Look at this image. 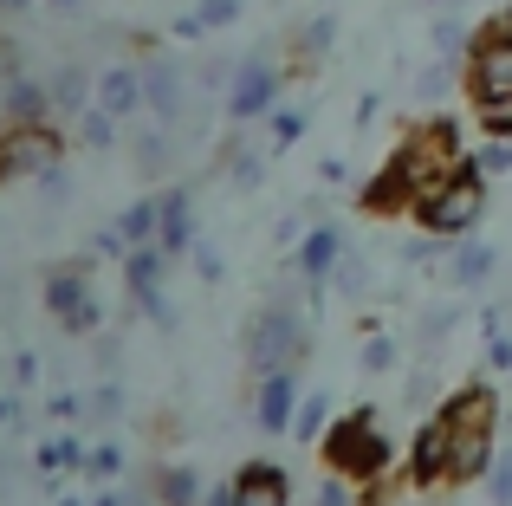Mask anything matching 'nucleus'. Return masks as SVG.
<instances>
[{
  "instance_id": "obj_1",
  "label": "nucleus",
  "mask_w": 512,
  "mask_h": 506,
  "mask_svg": "<svg viewBox=\"0 0 512 506\" xmlns=\"http://www.w3.org/2000/svg\"><path fill=\"white\" fill-rule=\"evenodd\" d=\"M480 215H487V176H480V163L454 169V176H441L435 189L415 202V228L435 234V241H467V234L480 228Z\"/></svg>"
},
{
  "instance_id": "obj_2",
  "label": "nucleus",
  "mask_w": 512,
  "mask_h": 506,
  "mask_svg": "<svg viewBox=\"0 0 512 506\" xmlns=\"http://www.w3.org/2000/svg\"><path fill=\"white\" fill-rule=\"evenodd\" d=\"M305 344H312V331H305V312L292 305V292H273V299L253 312V325H247V364H253V377L299 370Z\"/></svg>"
},
{
  "instance_id": "obj_3",
  "label": "nucleus",
  "mask_w": 512,
  "mask_h": 506,
  "mask_svg": "<svg viewBox=\"0 0 512 506\" xmlns=\"http://www.w3.org/2000/svg\"><path fill=\"white\" fill-rule=\"evenodd\" d=\"M318 448H325V468L338 474V481L376 487L389 474V442H383V429H376V409H350V416H338Z\"/></svg>"
},
{
  "instance_id": "obj_4",
  "label": "nucleus",
  "mask_w": 512,
  "mask_h": 506,
  "mask_svg": "<svg viewBox=\"0 0 512 506\" xmlns=\"http://www.w3.org/2000/svg\"><path fill=\"white\" fill-rule=\"evenodd\" d=\"M65 169V130L59 124H7L0 130V182L52 176Z\"/></svg>"
},
{
  "instance_id": "obj_5",
  "label": "nucleus",
  "mask_w": 512,
  "mask_h": 506,
  "mask_svg": "<svg viewBox=\"0 0 512 506\" xmlns=\"http://www.w3.org/2000/svg\"><path fill=\"white\" fill-rule=\"evenodd\" d=\"M46 312L59 318L65 331H78V338H91V331L104 325L98 299H91V260H65L46 273Z\"/></svg>"
},
{
  "instance_id": "obj_6",
  "label": "nucleus",
  "mask_w": 512,
  "mask_h": 506,
  "mask_svg": "<svg viewBox=\"0 0 512 506\" xmlns=\"http://www.w3.org/2000/svg\"><path fill=\"white\" fill-rule=\"evenodd\" d=\"M467 98L474 104H512V39L506 33H480L474 52H467V72H461Z\"/></svg>"
},
{
  "instance_id": "obj_7",
  "label": "nucleus",
  "mask_w": 512,
  "mask_h": 506,
  "mask_svg": "<svg viewBox=\"0 0 512 506\" xmlns=\"http://www.w3.org/2000/svg\"><path fill=\"white\" fill-rule=\"evenodd\" d=\"M279 65H266V52L260 59H240V72H234V85H227V117H240V124H253V117H273L279 111Z\"/></svg>"
},
{
  "instance_id": "obj_8",
  "label": "nucleus",
  "mask_w": 512,
  "mask_h": 506,
  "mask_svg": "<svg viewBox=\"0 0 512 506\" xmlns=\"http://www.w3.org/2000/svg\"><path fill=\"white\" fill-rule=\"evenodd\" d=\"M441 481H454V429L428 416L409 442V487H441Z\"/></svg>"
},
{
  "instance_id": "obj_9",
  "label": "nucleus",
  "mask_w": 512,
  "mask_h": 506,
  "mask_svg": "<svg viewBox=\"0 0 512 506\" xmlns=\"http://www.w3.org/2000/svg\"><path fill=\"white\" fill-rule=\"evenodd\" d=\"M143 104L156 111V124L175 130L188 117V85H182V65H169V59H150L143 65Z\"/></svg>"
},
{
  "instance_id": "obj_10",
  "label": "nucleus",
  "mask_w": 512,
  "mask_h": 506,
  "mask_svg": "<svg viewBox=\"0 0 512 506\" xmlns=\"http://www.w3.org/2000/svg\"><path fill=\"white\" fill-rule=\"evenodd\" d=\"M435 416L448 422L454 435H493V422H500V396H493L487 383H467V390H454Z\"/></svg>"
},
{
  "instance_id": "obj_11",
  "label": "nucleus",
  "mask_w": 512,
  "mask_h": 506,
  "mask_svg": "<svg viewBox=\"0 0 512 506\" xmlns=\"http://www.w3.org/2000/svg\"><path fill=\"white\" fill-rule=\"evenodd\" d=\"M338 260H344V234L331 228V221H318V228L299 241V279L312 286V299H325V286H331V273H338Z\"/></svg>"
},
{
  "instance_id": "obj_12",
  "label": "nucleus",
  "mask_w": 512,
  "mask_h": 506,
  "mask_svg": "<svg viewBox=\"0 0 512 506\" xmlns=\"http://www.w3.org/2000/svg\"><path fill=\"white\" fill-rule=\"evenodd\" d=\"M299 377L292 370H279V377H260V396H253V422H260L266 435H286L292 422H299Z\"/></svg>"
},
{
  "instance_id": "obj_13",
  "label": "nucleus",
  "mask_w": 512,
  "mask_h": 506,
  "mask_svg": "<svg viewBox=\"0 0 512 506\" xmlns=\"http://www.w3.org/2000/svg\"><path fill=\"white\" fill-rule=\"evenodd\" d=\"M234 506H292V474L279 461H247L234 474Z\"/></svg>"
},
{
  "instance_id": "obj_14",
  "label": "nucleus",
  "mask_w": 512,
  "mask_h": 506,
  "mask_svg": "<svg viewBox=\"0 0 512 506\" xmlns=\"http://www.w3.org/2000/svg\"><path fill=\"white\" fill-rule=\"evenodd\" d=\"M0 124H52V91H46V78H33V72L7 78V85H0Z\"/></svg>"
},
{
  "instance_id": "obj_15",
  "label": "nucleus",
  "mask_w": 512,
  "mask_h": 506,
  "mask_svg": "<svg viewBox=\"0 0 512 506\" xmlns=\"http://www.w3.org/2000/svg\"><path fill=\"white\" fill-rule=\"evenodd\" d=\"M98 111H111L117 124L150 111V104H143V65H104L98 72Z\"/></svg>"
},
{
  "instance_id": "obj_16",
  "label": "nucleus",
  "mask_w": 512,
  "mask_h": 506,
  "mask_svg": "<svg viewBox=\"0 0 512 506\" xmlns=\"http://www.w3.org/2000/svg\"><path fill=\"white\" fill-rule=\"evenodd\" d=\"M156 208H163V234H156V247H163L169 260H175V253H195L201 247V234H195V195H188V189H163V195H156Z\"/></svg>"
},
{
  "instance_id": "obj_17",
  "label": "nucleus",
  "mask_w": 512,
  "mask_h": 506,
  "mask_svg": "<svg viewBox=\"0 0 512 506\" xmlns=\"http://www.w3.org/2000/svg\"><path fill=\"white\" fill-rule=\"evenodd\" d=\"M46 91H52V117H85L91 104H98V72H85V65H59V72L46 78Z\"/></svg>"
},
{
  "instance_id": "obj_18",
  "label": "nucleus",
  "mask_w": 512,
  "mask_h": 506,
  "mask_svg": "<svg viewBox=\"0 0 512 506\" xmlns=\"http://www.w3.org/2000/svg\"><path fill=\"white\" fill-rule=\"evenodd\" d=\"M448 286H461V292H480L493 279V266H500V253H493L487 241H474V234H467V241H448Z\"/></svg>"
},
{
  "instance_id": "obj_19",
  "label": "nucleus",
  "mask_w": 512,
  "mask_h": 506,
  "mask_svg": "<svg viewBox=\"0 0 512 506\" xmlns=\"http://www.w3.org/2000/svg\"><path fill=\"white\" fill-rule=\"evenodd\" d=\"M331 46H338V20H331V13H312V20L292 33V72L286 78H312V65L325 59Z\"/></svg>"
},
{
  "instance_id": "obj_20",
  "label": "nucleus",
  "mask_w": 512,
  "mask_h": 506,
  "mask_svg": "<svg viewBox=\"0 0 512 506\" xmlns=\"http://www.w3.org/2000/svg\"><path fill=\"white\" fill-rule=\"evenodd\" d=\"M163 273H169V253L163 247H137L124 260V286H130V299H137V312L163 292Z\"/></svg>"
},
{
  "instance_id": "obj_21",
  "label": "nucleus",
  "mask_w": 512,
  "mask_h": 506,
  "mask_svg": "<svg viewBox=\"0 0 512 506\" xmlns=\"http://www.w3.org/2000/svg\"><path fill=\"white\" fill-rule=\"evenodd\" d=\"M234 20H240V0H195V7H188L169 33L175 39H208V33H227Z\"/></svg>"
},
{
  "instance_id": "obj_22",
  "label": "nucleus",
  "mask_w": 512,
  "mask_h": 506,
  "mask_svg": "<svg viewBox=\"0 0 512 506\" xmlns=\"http://www.w3.org/2000/svg\"><path fill=\"white\" fill-rule=\"evenodd\" d=\"M117 234H124V247H156V234H163V208H156V195H143V202H130L124 215H117Z\"/></svg>"
},
{
  "instance_id": "obj_23",
  "label": "nucleus",
  "mask_w": 512,
  "mask_h": 506,
  "mask_svg": "<svg viewBox=\"0 0 512 506\" xmlns=\"http://www.w3.org/2000/svg\"><path fill=\"white\" fill-rule=\"evenodd\" d=\"M150 494L163 500V506H201V500H208V494H201V481H195V468H156Z\"/></svg>"
},
{
  "instance_id": "obj_24",
  "label": "nucleus",
  "mask_w": 512,
  "mask_h": 506,
  "mask_svg": "<svg viewBox=\"0 0 512 506\" xmlns=\"http://www.w3.org/2000/svg\"><path fill=\"white\" fill-rule=\"evenodd\" d=\"M85 455L91 448L78 442V435H52V442H39V474H78Z\"/></svg>"
},
{
  "instance_id": "obj_25",
  "label": "nucleus",
  "mask_w": 512,
  "mask_h": 506,
  "mask_svg": "<svg viewBox=\"0 0 512 506\" xmlns=\"http://www.w3.org/2000/svg\"><path fill=\"white\" fill-rule=\"evenodd\" d=\"M266 124H273V130H266V156H279V150H292V143L305 137V124H312V117H305L299 104H279Z\"/></svg>"
},
{
  "instance_id": "obj_26",
  "label": "nucleus",
  "mask_w": 512,
  "mask_h": 506,
  "mask_svg": "<svg viewBox=\"0 0 512 506\" xmlns=\"http://www.w3.org/2000/svg\"><path fill=\"white\" fill-rule=\"evenodd\" d=\"M221 163H227V182H234V189H260L266 150H247V143H227V150H221Z\"/></svg>"
},
{
  "instance_id": "obj_27",
  "label": "nucleus",
  "mask_w": 512,
  "mask_h": 506,
  "mask_svg": "<svg viewBox=\"0 0 512 506\" xmlns=\"http://www.w3.org/2000/svg\"><path fill=\"white\" fill-rule=\"evenodd\" d=\"M292 435H299V442H325V435H331V403H325V390L299 403V422H292Z\"/></svg>"
},
{
  "instance_id": "obj_28",
  "label": "nucleus",
  "mask_w": 512,
  "mask_h": 506,
  "mask_svg": "<svg viewBox=\"0 0 512 506\" xmlns=\"http://www.w3.org/2000/svg\"><path fill=\"white\" fill-rule=\"evenodd\" d=\"M435 46H441V59L467 65V52H474V46H467V20H454V13H448V20H435Z\"/></svg>"
},
{
  "instance_id": "obj_29",
  "label": "nucleus",
  "mask_w": 512,
  "mask_h": 506,
  "mask_svg": "<svg viewBox=\"0 0 512 506\" xmlns=\"http://www.w3.org/2000/svg\"><path fill=\"white\" fill-rule=\"evenodd\" d=\"M78 137H85L91 150H111V143H117V117H111V111H98V104H91V111L78 117Z\"/></svg>"
},
{
  "instance_id": "obj_30",
  "label": "nucleus",
  "mask_w": 512,
  "mask_h": 506,
  "mask_svg": "<svg viewBox=\"0 0 512 506\" xmlns=\"http://www.w3.org/2000/svg\"><path fill=\"white\" fill-rule=\"evenodd\" d=\"M163 163H169V130L156 124L150 137H137V169L143 176H163Z\"/></svg>"
},
{
  "instance_id": "obj_31",
  "label": "nucleus",
  "mask_w": 512,
  "mask_h": 506,
  "mask_svg": "<svg viewBox=\"0 0 512 506\" xmlns=\"http://www.w3.org/2000/svg\"><path fill=\"white\" fill-rule=\"evenodd\" d=\"M331 286H338L344 299H363V292H370V266H363L357 253H344V260H338V273H331Z\"/></svg>"
},
{
  "instance_id": "obj_32",
  "label": "nucleus",
  "mask_w": 512,
  "mask_h": 506,
  "mask_svg": "<svg viewBox=\"0 0 512 506\" xmlns=\"http://www.w3.org/2000/svg\"><path fill=\"white\" fill-rule=\"evenodd\" d=\"M85 474H91V481H117V474H124V448H117V442H98L85 455Z\"/></svg>"
},
{
  "instance_id": "obj_33",
  "label": "nucleus",
  "mask_w": 512,
  "mask_h": 506,
  "mask_svg": "<svg viewBox=\"0 0 512 506\" xmlns=\"http://www.w3.org/2000/svg\"><path fill=\"white\" fill-rule=\"evenodd\" d=\"M370 338H363V370H389L396 364V338L389 331H376V325H363Z\"/></svg>"
},
{
  "instance_id": "obj_34",
  "label": "nucleus",
  "mask_w": 512,
  "mask_h": 506,
  "mask_svg": "<svg viewBox=\"0 0 512 506\" xmlns=\"http://www.w3.org/2000/svg\"><path fill=\"white\" fill-rule=\"evenodd\" d=\"M474 117H480V130H487L493 143L512 137V104H474Z\"/></svg>"
},
{
  "instance_id": "obj_35",
  "label": "nucleus",
  "mask_w": 512,
  "mask_h": 506,
  "mask_svg": "<svg viewBox=\"0 0 512 506\" xmlns=\"http://www.w3.org/2000/svg\"><path fill=\"white\" fill-rule=\"evenodd\" d=\"M487 500H493V506H512V455L493 461V474H487Z\"/></svg>"
},
{
  "instance_id": "obj_36",
  "label": "nucleus",
  "mask_w": 512,
  "mask_h": 506,
  "mask_svg": "<svg viewBox=\"0 0 512 506\" xmlns=\"http://www.w3.org/2000/svg\"><path fill=\"white\" fill-rule=\"evenodd\" d=\"M91 416H98V422H111L117 416V409H124V390H117V383H98V390H91Z\"/></svg>"
},
{
  "instance_id": "obj_37",
  "label": "nucleus",
  "mask_w": 512,
  "mask_h": 506,
  "mask_svg": "<svg viewBox=\"0 0 512 506\" xmlns=\"http://www.w3.org/2000/svg\"><path fill=\"white\" fill-rule=\"evenodd\" d=\"M188 260H195V273H201V286H214V279H221V273H227V260H221V253H214V247H195V253H188Z\"/></svg>"
},
{
  "instance_id": "obj_38",
  "label": "nucleus",
  "mask_w": 512,
  "mask_h": 506,
  "mask_svg": "<svg viewBox=\"0 0 512 506\" xmlns=\"http://www.w3.org/2000/svg\"><path fill=\"white\" fill-rule=\"evenodd\" d=\"M448 331H454V305H435V312L422 318V338H428V344H441Z\"/></svg>"
},
{
  "instance_id": "obj_39",
  "label": "nucleus",
  "mask_w": 512,
  "mask_h": 506,
  "mask_svg": "<svg viewBox=\"0 0 512 506\" xmlns=\"http://www.w3.org/2000/svg\"><path fill=\"white\" fill-rule=\"evenodd\" d=\"M480 176H512V137H506V143H493V150L480 156Z\"/></svg>"
},
{
  "instance_id": "obj_40",
  "label": "nucleus",
  "mask_w": 512,
  "mask_h": 506,
  "mask_svg": "<svg viewBox=\"0 0 512 506\" xmlns=\"http://www.w3.org/2000/svg\"><path fill=\"white\" fill-rule=\"evenodd\" d=\"M65 195H72V182H65V169H52V176H39V202H65Z\"/></svg>"
},
{
  "instance_id": "obj_41",
  "label": "nucleus",
  "mask_w": 512,
  "mask_h": 506,
  "mask_svg": "<svg viewBox=\"0 0 512 506\" xmlns=\"http://www.w3.org/2000/svg\"><path fill=\"white\" fill-rule=\"evenodd\" d=\"M0 429H7V435L26 429V403H20V396H0Z\"/></svg>"
},
{
  "instance_id": "obj_42",
  "label": "nucleus",
  "mask_w": 512,
  "mask_h": 506,
  "mask_svg": "<svg viewBox=\"0 0 512 506\" xmlns=\"http://www.w3.org/2000/svg\"><path fill=\"white\" fill-rule=\"evenodd\" d=\"M318 506H357V500H350V481H338V474H331V481L318 487Z\"/></svg>"
},
{
  "instance_id": "obj_43",
  "label": "nucleus",
  "mask_w": 512,
  "mask_h": 506,
  "mask_svg": "<svg viewBox=\"0 0 512 506\" xmlns=\"http://www.w3.org/2000/svg\"><path fill=\"white\" fill-rule=\"evenodd\" d=\"M305 234H312V228H305V208H299V215H286V221H279V247H299Z\"/></svg>"
},
{
  "instance_id": "obj_44",
  "label": "nucleus",
  "mask_w": 512,
  "mask_h": 506,
  "mask_svg": "<svg viewBox=\"0 0 512 506\" xmlns=\"http://www.w3.org/2000/svg\"><path fill=\"white\" fill-rule=\"evenodd\" d=\"M487 351H493V370H500V377H512V331H506L500 344H487Z\"/></svg>"
},
{
  "instance_id": "obj_45",
  "label": "nucleus",
  "mask_w": 512,
  "mask_h": 506,
  "mask_svg": "<svg viewBox=\"0 0 512 506\" xmlns=\"http://www.w3.org/2000/svg\"><path fill=\"white\" fill-rule=\"evenodd\" d=\"M13 377H20V390H26V383L39 377V357H33V351H20V357H13Z\"/></svg>"
},
{
  "instance_id": "obj_46",
  "label": "nucleus",
  "mask_w": 512,
  "mask_h": 506,
  "mask_svg": "<svg viewBox=\"0 0 512 506\" xmlns=\"http://www.w3.org/2000/svg\"><path fill=\"white\" fill-rule=\"evenodd\" d=\"M78 409H85V403H78V396H52V416H59V422H72Z\"/></svg>"
},
{
  "instance_id": "obj_47",
  "label": "nucleus",
  "mask_w": 512,
  "mask_h": 506,
  "mask_svg": "<svg viewBox=\"0 0 512 506\" xmlns=\"http://www.w3.org/2000/svg\"><path fill=\"white\" fill-rule=\"evenodd\" d=\"M91 506H137V494H117V487H104V494L91 500Z\"/></svg>"
},
{
  "instance_id": "obj_48",
  "label": "nucleus",
  "mask_w": 512,
  "mask_h": 506,
  "mask_svg": "<svg viewBox=\"0 0 512 506\" xmlns=\"http://www.w3.org/2000/svg\"><path fill=\"white\" fill-rule=\"evenodd\" d=\"M493 33H506V39H512V7H500V20H493Z\"/></svg>"
},
{
  "instance_id": "obj_49",
  "label": "nucleus",
  "mask_w": 512,
  "mask_h": 506,
  "mask_svg": "<svg viewBox=\"0 0 512 506\" xmlns=\"http://www.w3.org/2000/svg\"><path fill=\"white\" fill-rule=\"evenodd\" d=\"M26 7H39V0H0V13H26Z\"/></svg>"
},
{
  "instance_id": "obj_50",
  "label": "nucleus",
  "mask_w": 512,
  "mask_h": 506,
  "mask_svg": "<svg viewBox=\"0 0 512 506\" xmlns=\"http://www.w3.org/2000/svg\"><path fill=\"white\" fill-rule=\"evenodd\" d=\"M46 7H65V13H72V7H85V0H46Z\"/></svg>"
}]
</instances>
